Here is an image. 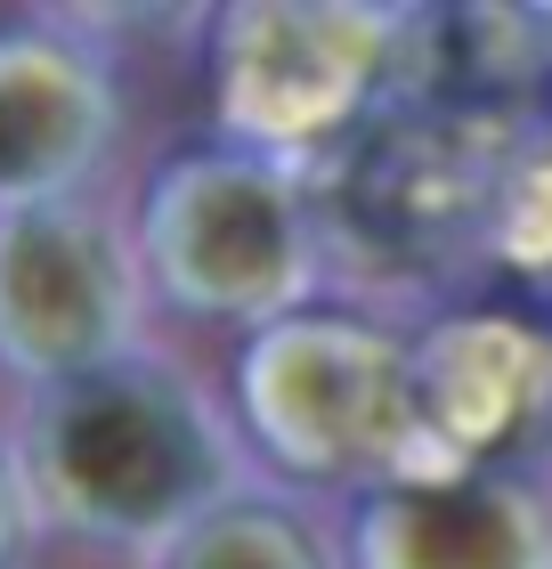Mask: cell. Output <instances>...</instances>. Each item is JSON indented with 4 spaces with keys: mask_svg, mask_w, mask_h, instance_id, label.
Here are the masks:
<instances>
[{
    "mask_svg": "<svg viewBox=\"0 0 552 569\" xmlns=\"http://www.w3.org/2000/svg\"><path fill=\"white\" fill-rule=\"evenodd\" d=\"M33 521H41V505H33V488H24V463H17V448H0V569H17Z\"/></svg>",
    "mask_w": 552,
    "mask_h": 569,
    "instance_id": "obj_11",
    "label": "cell"
},
{
    "mask_svg": "<svg viewBox=\"0 0 552 569\" xmlns=\"http://www.w3.org/2000/svg\"><path fill=\"white\" fill-rule=\"evenodd\" d=\"M139 244L147 293L195 326H277L318 301L325 284V228L309 171L244 139L171 147L139 188Z\"/></svg>",
    "mask_w": 552,
    "mask_h": 569,
    "instance_id": "obj_3",
    "label": "cell"
},
{
    "mask_svg": "<svg viewBox=\"0 0 552 569\" xmlns=\"http://www.w3.org/2000/svg\"><path fill=\"white\" fill-rule=\"evenodd\" d=\"M147 269L139 244L90 196L0 212V367L24 391H58L139 358Z\"/></svg>",
    "mask_w": 552,
    "mask_h": 569,
    "instance_id": "obj_6",
    "label": "cell"
},
{
    "mask_svg": "<svg viewBox=\"0 0 552 569\" xmlns=\"http://www.w3.org/2000/svg\"><path fill=\"white\" fill-rule=\"evenodd\" d=\"M504 179H512V147L488 107L407 98L309 163L325 269L341 261L358 284H414L446 269L455 252L495 237Z\"/></svg>",
    "mask_w": 552,
    "mask_h": 569,
    "instance_id": "obj_4",
    "label": "cell"
},
{
    "mask_svg": "<svg viewBox=\"0 0 552 569\" xmlns=\"http://www.w3.org/2000/svg\"><path fill=\"white\" fill-rule=\"evenodd\" d=\"M122 131L107 49L66 24H0V212L90 188Z\"/></svg>",
    "mask_w": 552,
    "mask_h": 569,
    "instance_id": "obj_8",
    "label": "cell"
},
{
    "mask_svg": "<svg viewBox=\"0 0 552 569\" xmlns=\"http://www.w3.org/2000/svg\"><path fill=\"white\" fill-rule=\"evenodd\" d=\"M423 472H520L552 423V342L504 309H455L414 333Z\"/></svg>",
    "mask_w": 552,
    "mask_h": 569,
    "instance_id": "obj_7",
    "label": "cell"
},
{
    "mask_svg": "<svg viewBox=\"0 0 552 569\" xmlns=\"http://www.w3.org/2000/svg\"><path fill=\"white\" fill-rule=\"evenodd\" d=\"M414 98V9H309L260 0L212 24V107L220 139L318 163L374 114Z\"/></svg>",
    "mask_w": 552,
    "mask_h": 569,
    "instance_id": "obj_5",
    "label": "cell"
},
{
    "mask_svg": "<svg viewBox=\"0 0 552 569\" xmlns=\"http://www.w3.org/2000/svg\"><path fill=\"white\" fill-rule=\"evenodd\" d=\"M17 463L41 521L139 553H163L244 488V439L147 350L58 391H24Z\"/></svg>",
    "mask_w": 552,
    "mask_h": 569,
    "instance_id": "obj_1",
    "label": "cell"
},
{
    "mask_svg": "<svg viewBox=\"0 0 552 569\" xmlns=\"http://www.w3.org/2000/svg\"><path fill=\"white\" fill-rule=\"evenodd\" d=\"M341 569H552V497L529 472H399L350 505Z\"/></svg>",
    "mask_w": 552,
    "mask_h": 569,
    "instance_id": "obj_9",
    "label": "cell"
},
{
    "mask_svg": "<svg viewBox=\"0 0 552 569\" xmlns=\"http://www.w3.org/2000/svg\"><path fill=\"white\" fill-rule=\"evenodd\" d=\"M154 569H333L309 512L269 488H235L228 505H212L188 537H171Z\"/></svg>",
    "mask_w": 552,
    "mask_h": 569,
    "instance_id": "obj_10",
    "label": "cell"
},
{
    "mask_svg": "<svg viewBox=\"0 0 552 569\" xmlns=\"http://www.w3.org/2000/svg\"><path fill=\"white\" fill-rule=\"evenodd\" d=\"M235 439L277 480L325 497H374L382 480L423 472L414 423V333L374 309L309 301L244 333L235 350Z\"/></svg>",
    "mask_w": 552,
    "mask_h": 569,
    "instance_id": "obj_2",
    "label": "cell"
}]
</instances>
